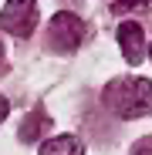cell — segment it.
I'll list each match as a JSON object with an SVG mask.
<instances>
[{
  "label": "cell",
  "mask_w": 152,
  "mask_h": 155,
  "mask_svg": "<svg viewBox=\"0 0 152 155\" xmlns=\"http://www.w3.org/2000/svg\"><path fill=\"white\" fill-rule=\"evenodd\" d=\"M101 101L118 118H142L152 111V81L149 78H115L105 84Z\"/></svg>",
  "instance_id": "cell-1"
},
{
  "label": "cell",
  "mask_w": 152,
  "mask_h": 155,
  "mask_svg": "<svg viewBox=\"0 0 152 155\" xmlns=\"http://www.w3.org/2000/svg\"><path fill=\"white\" fill-rule=\"evenodd\" d=\"M149 51H152V47H149Z\"/></svg>",
  "instance_id": "cell-10"
},
{
  "label": "cell",
  "mask_w": 152,
  "mask_h": 155,
  "mask_svg": "<svg viewBox=\"0 0 152 155\" xmlns=\"http://www.w3.org/2000/svg\"><path fill=\"white\" fill-rule=\"evenodd\" d=\"M47 125H51V121H47L44 108H34L27 118H24V125H20V132H17V135H20V142H37V138L47 132Z\"/></svg>",
  "instance_id": "cell-5"
},
{
  "label": "cell",
  "mask_w": 152,
  "mask_h": 155,
  "mask_svg": "<svg viewBox=\"0 0 152 155\" xmlns=\"http://www.w3.org/2000/svg\"><path fill=\"white\" fill-rule=\"evenodd\" d=\"M132 155H152V138H142L139 145H135V152Z\"/></svg>",
  "instance_id": "cell-8"
},
{
  "label": "cell",
  "mask_w": 152,
  "mask_h": 155,
  "mask_svg": "<svg viewBox=\"0 0 152 155\" xmlns=\"http://www.w3.org/2000/svg\"><path fill=\"white\" fill-rule=\"evenodd\" d=\"M118 47H122V58L129 64H139L142 54H145V31H142V24L122 20L118 24Z\"/></svg>",
  "instance_id": "cell-4"
},
{
  "label": "cell",
  "mask_w": 152,
  "mask_h": 155,
  "mask_svg": "<svg viewBox=\"0 0 152 155\" xmlns=\"http://www.w3.org/2000/svg\"><path fill=\"white\" fill-rule=\"evenodd\" d=\"M85 37V24L78 14H71V10H61L51 17L47 24V47L51 51H58V54H68V51H74L81 44Z\"/></svg>",
  "instance_id": "cell-2"
},
{
  "label": "cell",
  "mask_w": 152,
  "mask_h": 155,
  "mask_svg": "<svg viewBox=\"0 0 152 155\" xmlns=\"http://www.w3.org/2000/svg\"><path fill=\"white\" fill-rule=\"evenodd\" d=\"M152 0H115L112 4V10L115 14H129V10H142V7H149Z\"/></svg>",
  "instance_id": "cell-7"
},
{
  "label": "cell",
  "mask_w": 152,
  "mask_h": 155,
  "mask_svg": "<svg viewBox=\"0 0 152 155\" xmlns=\"http://www.w3.org/2000/svg\"><path fill=\"white\" fill-rule=\"evenodd\" d=\"M7 111H10V105H7V98H4V94H0V121H4V118H7Z\"/></svg>",
  "instance_id": "cell-9"
},
{
  "label": "cell",
  "mask_w": 152,
  "mask_h": 155,
  "mask_svg": "<svg viewBox=\"0 0 152 155\" xmlns=\"http://www.w3.org/2000/svg\"><path fill=\"white\" fill-rule=\"evenodd\" d=\"M0 27L14 37H31L37 27V4L34 0H7L0 14Z\"/></svg>",
  "instance_id": "cell-3"
},
{
  "label": "cell",
  "mask_w": 152,
  "mask_h": 155,
  "mask_svg": "<svg viewBox=\"0 0 152 155\" xmlns=\"http://www.w3.org/2000/svg\"><path fill=\"white\" fill-rule=\"evenodd\" d=\"M41 155H85V148H81V142L74 135H58V138L44 142Z\"/></svg>",
  "instance_id": "cell-6"
}]
</instances>
